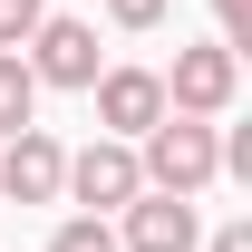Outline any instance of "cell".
I'll use <instances>...</instances> for the list:
<instances>
[{
  "label": "cell",
  "instance_id": "obj_1",
  "mask_svg": "<svg viewBox=\"0 0 252 252\" xmlns=\"http://www.w3.org/2000/svg\"><path fill=\"white\" fill-rule=\"evenodd\" d=\"M136 165H146V185H156V194H204V185L223 175V126L165 107V117L136 136Z\"/></svg>",
  "mask_w": 252,
  "mask_h": 252
},
{
  "label": "cell",
  "instance_id": "obj_2",
  "mask_svg": "<svg viewBox=\"0 0 252 252\" xmlns=\"http://www.w3.org/2000/svg\"><path fill=\"white\" fill-rule=\"evenodd\" d=\"M156 78H165V107L175 117H223L233 88H243V49L204 39V49H175V68H156Z\"/></svg>",
  "mask_w": 252,
  "mask_h": 252
},
{
  "label": "cell",
  "instance_id": "obj_3",
  "mask_svg": "<svg viewBox=\"0 0 252 252\" xmlns=\"http://www.w3.org/2000/svg\"><path fill=\"white\" fill-rule=\"evenodd\" d=\"M59 175H68V146L49 126H10L0 136V204H59Z\"/></svg>",
  "mask_w": 252,
  "mask_h": 252
},
{
  "label": "cell",
  "instance_id": "obj_4",
  "mask_svg": "<svg viewBox=\"0 0 252 252\" xmlns=\"http://www.w3.org/2000/svg\"><path fill=\"white\" fill-rule=\"evenodd\" d=\"M59 194H78V204H126V194H146V165H136V136H97V146H78L59 175Z\"/></svg>",
  "mask_w": 252,
  "mask_h": 252
},
{
  "label": "cell",
  "instance_id": "obj_5",
  "mask_svg": "<svg viewBox=\"0 0 252 252\" xmlns=\"http://www.w3.org/2000/svg\"><path fill=\"white\" fill-rule=\"evenodd\" d=\"M126 214V233H117V252H194L204 243V214H194V194H126L117 204Z\"/></svg>",
  "mask_w": 252,
  "mask_h": 252
},
{
  "label": "cell",
  "instance_id": "obj_6",
  "mask_svg": "<svg viewBox=\"0 0 252 252\" xmlns=\"http://www.w3.org/2000/svg\"><path fill=\"white\" fill-rule=\"evenodd\" d=\"M20 59H30V78H39V88H78V97H88V78L107 68L88 20H39V30L20 39Z\"/></svg>",
  "mask_w": 252,
  "mask_h": 252
},
{
  "label": "cell",
  "instance_id": "obj_7",
  "mask_svg": "<svg viewBox=\"0 0 252 252\" xmlns=\"http://www.w3.org/2000/svg\"><path fill=\"white\" fill-rule=\"evenodd\" d=\"M88 97H97V126H107V136H146V126L165 117V78L156 68H97Z\"/></svg>",
  "mask_w": 252,
  "mask_h": 252
},
{
  "label": "cell",
  "instance_id": "obj_8",
  "mask_svg": "<svg viewBox=\"0 0 252 252\" xmlns=\"http://www.w3.org/2000/svg\"><path fill=\"white\" fill-rule=\"evenodd\" d=\"M30 117H39V78H30L20 49H0V136H10V126H30Z\"/></svg>",
  "mask_w": 252,
  "mask_h": 252
},
{
  "label": "cell",
  "instance_id": "obj_9",
  "mask_svg": "<svg viewBox=\"0 0 252 252\" xmlns=\"http://www.w3.org/2000/svg\"><path fill=\"white\" fill-rule=\"evenodd\" d=\"M49 252H117V223L107 214H68L59 233H49Z\"/></svg>",
  "mask_w": 252,
  "mask_h": 252
},
{
  "label": "cell",
  "instance_id": "obj_10",
  "mask_svg": "<svg viewBox=\"0 0 252 252\" xmlns=\"http://www.w3.org/2000/svg\"><path fill=\"white\" fill-rule=\"evenodd\" d=\"M39 20H49V0H0V49H20Z\"/></svg>",
  "mask_w": 252,
  "mask_h": 252
},
{
  "label": "cell",
  "instance_id": "obj_11",
  "mask_svg": "<svg viewBox=\"0 0 252 252\" xmlns=\"http://www.w3.org/2000/svg\"><path fill=\"white\" fill-rule=\"evenodd\" d=\"M214 39L223 49H252V0H214Z\"/></svg>",
  "mask_w": 252,
  "mask_h": 252
},
{
  "label": "cell",
  "instance_id": "obj_12",
  "mask_svg": "<svg viewBox=\"0 0 252 252\" xmlns=\"http://www.w3.org/2000/svg\"><path fill=\"white\" fill-rule=\"evenodd\" d=\"M107 20H117V30H156L165 0H107Z\"/></svg>",
  "mask_w": 252,
  "mask_h": 252
},
{
  "label": "cell",
  "instance_id": "obj_13",
  "mask_svg": "<svg viewBox=\"0 0 252 252\" xmlns=\"http://www.w3.org/2000/svg\"><path fill=\"white\" fill-rule=\"evenodd\" d=\"M204 252H252V223H223V233H214Z\"/></svg>",
  "mask_w": 252,
  "mask_h": 252
}]
</instances>
